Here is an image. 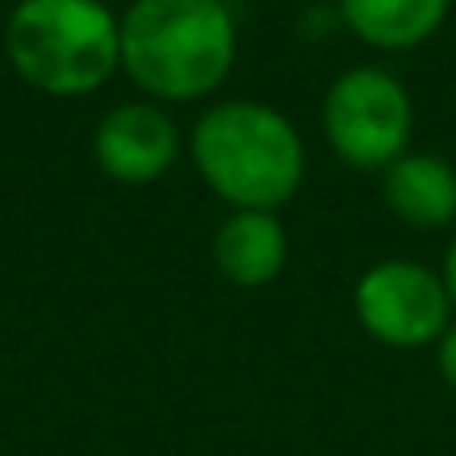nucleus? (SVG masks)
<instances>
[{
    "label": "nucleus",
    "instance_id": "6",
    "mask_svg": "<svg viewBox=\"0 0 456 456\" xmlns=\"http://www.w3.org/2000/svg\"><path fill=\"white\" fill-rule=\"evenodd\" d=\"M93 157L117 184H152L181 157V128L157 101H128L101 117L93 133Z\"/></svg>",
    "mask_w": 456,
    "mask_h": 456
},
{
    "label": "nucleus",
    "instance_id": "3",
    "mask_svg": "<svg viewBox=\"0 0 456 456\" xmlns=\"http://www.w3.org/2000/svg\"><path fill=\"white\" fill-rule=\"evenodd\" d=\"M4 53L28 88L77 101L120 72V20L104 0H16Z\"/></svg>",
    "mask_w": 456,
    "mask_h": 456
},
{
    "label": "nucleus",
    "instance_id": "10",
    "mask_svg": "<svg viewBox=\"0 0 456 456\" xmlns=\"http://www.w3.org/2000/svg\"><path fill=\"white\" fill-rule=\"evenodd\" d=\"M436 369H441V380L456 393V324L444 329V337L436 340Z\"/></svg>",
    "mask_w": 456,
    "mask_h": 456
},
{
    "label": "nucleus",
    "instance_id": "7",
    "mask_svg": "<svg viewBox=\"0 0 456 456\" xmlns=\"http://www.w3.org/2000/svg\"><path fill=\"white\" fill-rule=\"evenodd\" d=\"M380 197L409 228H444L456 221V168L436 152H404L380 173Z\"/></svg>",
    "mask_w": 456,
    "mask_h": 456
},
{
    "label": "nucleus",
    "instance_id": "8",
    "mask_svg": "<svg viewBox=\"0 0 456 456\" xmlns=\"http://www.w3.org/2000/svg\"><path fill=\"white\" fill-rule=\"evenodd\" d=\"M213 260L236 289H265L289 265V232L276 213H232L213 236Z\"/></svg>",
    "mask_w": 456,
    "mask_h": 456
},
{
    "label": "nucleus",
    "instance_id": "2",
    "mask_svg": "<svg viewBox=\"0 0 456 456\" xmlns=\"http://www.w3.org/2000/svg\"><path fill=\"white\" fill-rule=\"evenodd\" d=\"M189 152L200 181L232 213H276L305 184V141L281 109L221 101L192 125Z\"/></svg>",
    "mask_w": 456,
    "mask_h": 456
},
{
    "label": "nucleus",
    "instance_id": "1",
    "mask_svg": "<svg viewBox=\"0 0 456 456\" xmlns=\"http://www.w3.org/2000/svg\"><path fill=\"white\" fill-rule=\"evenodd\" d=\"M232 64L236 20L224 0H133L120 20V69L152 101H205Z\"/></svg>",
    "mask_w": 456,
    "mask_h": 456
},
{
    "label": "nucleus",
    "instance_id": "9",
    "mask_svg": "<svg viewBox=\"0 0 456 456\" xmlns=\"http://www.w3.org/2000/svg\"><path fill=\"white\" fill-rule=\"evenodd\" d=\"M340 20L369 48L401 53L436 37L452 0H337Z\"/></svg>",
    "mask_w": 456,
    "mask_h": 456
},
{
    "label": "nucleus",
    "instance_id": "11",
    "mask_svg": "<svg viewBox=\"0 0 456 456\" xmlns=\"http://www.w3.org/2000/svg\"><path fill=\"white\" fill-rule=\"evenodd\" d=\"M441 281H444V289H449V297H452V308H456V236H452L449 252H444V268H441Z\"/></svg>",
    "mask_w": 456,
    "mask_h": 456
},
{
    "label": "nucleus",
    "instance_id": "5",
    "mask_svg": "<svg viewBox=\"0 0 456 456\" xmlns=\"http://www.w3.org/2000/svg\"><path fill=\"white\" fill-rule=\"evenodd\" d=\"M353 313L377 345L409 353L444 337L452 324V297L441 273L420 260H380L356 281Z\"/></svg>",
    "mask_w": 456,
    "mask_h": 456
},
{
    "label": "nucleus",
    "instance_id": "4",
    "mask_svg": "<svg viewBox=\"0 0 456 456\" xmlns=\"http://www.w3.org/2000/svg\"><path fill=\"white\" fill-rule=\"evenodd\" d=\"M324 141L345 165L385 173L409 152L412 96L388 69L356 64L329 85L321 104Z\"/></svg>",
    "mask_w": 456,
    "mask_h": 456
}]
</instances>
